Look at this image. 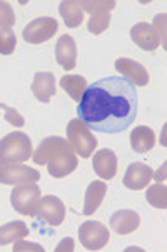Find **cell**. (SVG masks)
Wrapping results in <instances>:
<instances>
[{
	"label": "cell",
	"mask_w": 167,
	"mask_h": 252,
	"mask_svg": "<svg viewBox=\"0 0 167 252\" xmlns=\"http://www.w3.org/2000/svg\"><path fill=\"white\" fill-rule=\"evenodd\" d=\"M0 109L5 112V121L10 124V126H14V127H24V117L20 115L19 112H17L15 109H12V107H8L7 104H0Z\"/></svg>",
	"instance_id": "obj_26"
},
{
	"label": "cell",
	"mask_w": 167,
	"mask_h": 252,
	"mask_svg": "<svg viewBox=\"0 0 167 252\" xmlns=\"http://www.w3.org/2000/svg\"><path fill=\"white\" fill-rule=\"evenodd\" d=\"M79 119L91 130L119 134L137 117V89L121 75H110L87 85L77 107Z\"/></svg>",
	"instance_id": "obj_1"
},
{
	"label": "cell",
	"mask_w": 167,
	"mask_h": 252,
	"mask_svg": "<svg viewBox=\"0 0 167 252\" xmlns=\"http://www.w3.org/2000/svg\"><path fill=\"white\" fill-rule=\"evenodd\" d=\"M115 70H117L119 74H122L127 80H131L134 85H137V87H144V85L149 84L147 69H145L142 63L132 61V59H127V57L117 59V61H115Z\"/></svg>",
	"instance_id": "obj_11"
},
{
	"label": "cell",
	"mask_w": 167,
	"mask_h": 252,
	"mask_svg": "<svg viewBox=\"0 0 167 252\" xmlns=\"http://www.w3.org/2000/svg\"><path fill=\"white\" fill-rule=\"evenodd\" d=\"M14 252H20V251H35V252H44V247H40L38 244H32V242H24V241H15V246L12 247Z\"/></svg>",
	"instance_id": "obj_27"
},
{
	"label": "cell",
	"mask_w": 167,
	"mask_h": 252,
	"mask_svg": "<svg viewBox=\"0 0 167 252\" xmlns=\"http://www.w3.org/2000/svg\"><path fill=\"white\" fill-rule=\"evenodd\" d=\"M55 59L66 70H72L77 65V45L70 35H62L55 44Z\"/></svg>",
	"instance_id": "obj_17"
},
{
	"label": "cell",
	"mask_w": 167,
	"mask_h": 252,
	"mask_svg": "<svg viewBox=\"0 0 167 252\" xmlns=\"http://www.w3.org/2000/svg\"><path fill=\"white\" fill-rule=\"evenodd\" d=\"M15 24L14 8L8 2H0V29H12Z\"/></svg>",
	"instance_id": "obj_25"
},
{
	"label": "cell",
	"mask_w": 167,
	"mask_h": 252,
	"mask_svg": "<svg viewBox=\"0 0 167 252\" xmlns=\"http://www.w3.org/2000/svg\"><path fill=\"white\" fill-rule=\"evenodd\" d=\"M140 225V217L137 212L129 211V209H122L110 216V229L117 232L119 236H127V234L134 232Z\"/></svg>",
	"instance_id": "obj_15"
},
{
	"label": "cell",
	"mask_w": 167,
	"mask_h": 252,
	"mask_svg": "<svg viewBox=\"0 0 167 252\" xmlns=\"http://www.w3.org/2000/svg\"><path fill=\"white\" fill-rule=\"evenodd\" d=\"M145 199L151 204L152 207L156 209H166L167 207V187L166 184H154L147 189V194H145Z\"/></svg>",
	"instance_id": "obj_23"
},
{
	"label": "cell",
	"mask_w": 167,
	"mask_h": 252,
	"mask_svg": "<svg viewBox=\"0 0 167 252\" xmlns=\"http://www.w3.org/2000/svg\"><path fill=\"white\" fill-rule=\"evenodd\" d=\"M59 22L52 17H40V19L32 20L31 24L25 25L22 37L29 44H42L47 42L49 38L54 37V33L57 32Z\"/></svg>",
	"instance_id": "obj_8"
},
{
	"label": "cell",
	"mask_w": 167,
	"mask_h": 252,
	"mask_svg": "<svg viewBox=\"0 0 167 252\" xmlns=\"http://www.w3.org/2000/svg\"><path fill=\"white\" fill-rule=\"evenodd\" d=\"M92 167L97 177L110 181L117 174V156L110 151V149H100L99 152L94 154Z\"/></svg>",
	"instance_id": "obj_13"
},
{
	"label": "cell",
	"mask_w": 167,
	"mask_h": 252,
	"mask_svg": "<svg viewBox=\"0 0 167 252\" xmlns=\"http://www.w3.org/2000/svg\"><path fill=\"white\" fill-rule=\"evenodd\" d=\"M152 177H154V172L147 164L134 162V164H131L126 170L124 186L131 190H140L147 187V184L152 181Z\"/></svg>",
	"instance_id": "obj_12"
},
{
	"label": "cell",
	"mask_w": 167,
	"mask_h": 252,
	"mask_svg": "<svg viewBox=\"0 0 167 252\" xmlns=\"http://www.w3.org/2000/svg\"><path fill=\"white\" fill-rule=\"evenodd\" d=\"M29 236V227L22 220H14L0 227V246H7Z\"/></svg>",
	"instance_id": "obj_21"
},
{
	"label": "cell",
	"mask_w": 167,
	"mask_h": 252,
	"mask_svg": "<svg viewBox=\"0 0 167 252\" xmlns=\"http://www.w3.org/2000/svg\"><path fill=\"white\" fill-rule=\"evenodd\" d=\"M164 174H166V164L162 165V170H159V172L156 174V181L161 182V179H164Z\"/></svg>",
	"instance_id": "obj_29"
},
{
	"label": "cell",
	"mask_w": 167,
	"mask_h": 252,
	"mask_svg": "<svg viewBox=\"0 0 167 252\" xmlns=\"http://www.w3.org/2000/svg\"><path fill=\"white\" fill-rule=\"evenodd\" d=\"M79 239H80V244L87 251H100L102 247L107 246L110 234L104 224H100L97 220H87L80 225Z\"/></svg>",
	"instance_id": "obj_7"
},
{
	"label": "cell",
	"mask_w": 167,
	"mask_h": 252,
	"mask_svg": "<svg viewBox=\"0 0 167 252\" xmlns=\"http://www.w3.org/2000/svg\"><path fill=\"white\" fill-rule=\"evenodd\" d=\"M67 139L72 147H74V151L79 154L82 159H89L94 154V151L97 149V139L94 137L91 129H89L79 117L72 119V121L68 122Z\"/></svg>",
	"instance_id": "obj_5"
},
{
	"label": "cell",
	"mask_w": 167,
	"mask_h": 252,
	"mask_svg": "<svg viewBox=\"0 0 167 252\" xmlns=\"http://www.w3.org/2000/svg\"><path fill=\"white\" fill-rule=\"evenodd\" d=\"M156 145V134L151 127L147 126H139L132 130L131 134V147L134 149L137 154H145L152 151Z\"/></svg>",
	"instance_id": "obj_19"
},
{
	"label": "cell",
	"mask_w": 167,
	"mask_h": 252,
	"mask_svg": "<svg viewBox=\"0 0 167 252\" xmlns=\"http://www.w3.org/2000/svg\"><path fill=\"white\" fill-rule=\"evenodd\" d=\"M131 38L134 40V44L140 47V49L149 50V52L159 49V45H161V38L157 35L156 29H154L151 24H145V22L135 24L134 27L131 29Z\"/></svg>",
	"instance_id": "obj_14"
},
{
	"label": "cell",
	"mask_w": 167,
	"mask_h": 252,
	"mask_svg": "<svg viewBox=\"0 0 167 252\" xmlns=\"http://www.w3.org/2000/svg\"><path fill=\"white\" fill-rule=\"evenodd\" d=\"M38 216L49 225L57 227L66 219V206L55 195H45V197L40 199V204H38Z\"/></svg>",
	"instance_id": "obj_10"
},
{
	"label": "cell",
	"mask_w": 167,
	"mask_h": 252,
	"mask_svg": "<svg viewBox=\"0 0 167 252\" xmlns=\"http://www.w3.org/2000/svg\"><path fill=\"white\" fill-rule=\"evenodd\" d=\"M80 7H82L84 12H89L91 14V19H89V32L94 33V35H99L105 31L110 25V10L115 7V2H105V0H87V2H80Z\"/></svg>",
	"instance_id": "obj_6"
},
{
	"label": "cell",
	"mask_w": 167,
	"mask_h": 252,
	"mask_svg": "<svg viewBox=\"0 0 167 252\" xmlns=\"http://www.w3.org/2000/svg\"><path fill=\"white\" fill-rule=\"evenodd\" d=\"M32 159L38 165H47L49 174L55 179H62L77 169V156L70 142L57 135L47 137L32 152Z\"/></svg>",
	"instance_id": "obj_2"
},
{
	"label": "cell",
	"mask_w": 167,
	"mask_h": 252,
	"mask_svg": "<svg viewBox=\"0 0 167 252\" xmlns=\"http://www.w3.org/2000/svg\"><path fill=\"white\" fill-rule=\"evenodd\" d=\"M31 89H32L33 95L37 97V100L47 104V102H50V99L55 95V92H57V87H55V75L52 72H37L32 80Z\"/></svg>",
	"instance_id": "obj_16"
},
{
	"label": "cell",
	"mask_w": 167,
	"mask_h": 252,
	"mask_svg": "<svg viewBox=\"0 0 167 252\" xmlns=\"http://www.w3.org/2000/svg\"><path fill=\"white\" fill-rule=\"evenodd\" d=\"M32 157V142L20 130L10 132L0 140V165L24 164Z\"/></svg>",
	"instance_id": "obj_3"
},
{
	"label": "cell",
	"mask_w": 167,
	"mask_h": 252,
	"mask_svg": "<svg viewBox=\"0 0 167 252\" xmlns=\"http://www.w3.org/2000/svg\"><path fill=\"white\" fill-rule=\"evenodd\" d=\"M61 87L66 91L74 100L80 102L87 89V80L82 75H64L61 79Z\"/></svg>",
	"instance_id": "obj_22"
},
{
	"label": "cell",
	"mask_w": 167,
	"mask_h": 252,
	"mask_svg": "<svg viewBox=\"0 0 167 252\" xmlns=\"http://www.w3.org/2000/svg\"><path fill=\"white\" fill-rule=\"evenodd\" d=\"M55 251H57V252H66V251L72 252V251H74V239H72V237H66L61 242V244L55 247Z\"/></svg>",
	"instance_id": "obj_28"
},
{
	"label": "cell",
	"mask_w": 167,
	"mask_h": 252,
	"mask_svg": "<svg viewBox=\"0 0 167 252\" xmlns=\"http://www.w3.org/2000/svg\"><path fill=\"white\" fill-rule=\"evenodd\" d=\"M59 12H61L67 29H77L84 22V10H82V7H80V2L66 0V2H62L61 5H59Z\"/></svg>",
	"instance_id": "obj_20"
},
{
	"label": "cell",
	"mask_w": 167,
	"mask_h": 252,
	"mask_svg": "<svg viewBox=\"0 0 167 252\" xmlns=\"http://www.w3.org/2000/svg\"><path fill=\"white\" fill-rule=\"evenodd\" d=\"M40 181V172L22 164L0 165V184L5 186H22Z\"/></svg>",
	"instance_id": "obj_9"
},
{
	"label": "cell",
	"mask_w": 167,
	"mask_h": 252,
	"mask_svg": "<svg viewBox=\"0 0 167 252\" xmlns=\"http://www.w3.org/2000/svg\"><path fill=\"white\" fill-rule=\"evenodd\" d=\"M40 194L42 192H40V187L37 186V182L17 186L10 194L12 207L22 216L37 217L38 204H40Z\"/></svg>",
	"instance_id": "obj_4"
},
{
	"label": "cell",
	"mask_w": 167,
	"mask_h": 252,
	"mask_svg": "<svg viewBox=\"0 0 167 252\" xmlns=\"http://www.w3.org/2000/svg\"><path fill=\"white\" fill-rule=\"evenodd\" d=\"M107 194V184L102 181H94L85 190L84 199V216H92L100 207L102 200H104Z\"/></svg>",
	"instance_id": "obj_18"
},
{
	"label": "cell",
	"mask_w": 167,
	"mask_h": 252,
	"mask_svg": "<svg viewBox=\"0 0 167 252\" xmlns=\"http://www.w3.org/2000/svg\"><path fill=\"white\" fill-rule=\"evenodd\" d=\"M17 37L12 29H0V54L10 55L15 50Z\"/></svg>",
	"instance_id": "obj_24"
}]
</instances>
